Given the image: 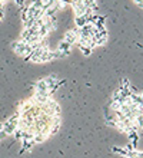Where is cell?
Wrapping results in <instances>:
<instances>
[{"mask_svg": "<svg viewBox=\"0 0 143 158\" xmlns=\"http://www.w3.org/2000/svg\"><path fill=\"white\" fill-rule=\"evenodd\" d=\"M140 9H143V4H142V6H140Z\"/></svg>", "mask_w": 143, "mask_h": 158, "instance_id": "obj_19", "label": "cell"}, {"mask_svg": "<svg viewBox=\"0 0 143 158\" xmlns=\"http://www.w3.org/2000/svg\"><path fill=\"white\" fill-rule=\"evenodd\" d=\"M79 38H80V29H77V27H73V29L67 30L65 33V36H63V40L67 42L69 45H73V43H77Z\"/></svg>", "mask_w": 143, "mask_h": 158, "instance_id": "obj_1", "label": "cell"}, {"mask_svg": "<svg viewBox=\"0 0 143 158\" xmlns=\"http://www.w3.org/2000/svg\"><path fill=\"white\" fill-rule=\"evenodd\" d=\"M60 127H62V115L52 118V124H50V129H49V135H50V137L56 135V134L60 131Z\"/></svg>", "mask_w": 143, "mask_h": 158, "instance_id": "obj_2", "label": "cell"}, {"mask_svg": "<svg viewBox=\"0 0 143 158\" xmlns=\"http://www.w3.org/2000/svg\"><path fill=\"white\" fill-rule=\"evenodd\" d=\"M22 145H23V148H22V152H23V151L32 150L36 144H34V141H33V138H29V139H23V141H22Z\"/></svg>", "mask_w": 143, "mask_h": 158, "instance_id": "obj_10", "label": "cell"}, {"mask_svg": "<svg viewBox=\"0 0 143 158\" xmlns=\"http://www.w3.org/2000/svg\"><path fill=\"white\" fill-rule=\"evenodd\" d=\"M94 26L92 23H86L83 27H80V38H92V33H93Z\"/></svg>", "mask_w": 143, "mask_h": 158, "instance_id": "obj_8", "label": "cell"}, {"mask_svg": "<svg viewBox=\"0 0 143 158\" xmlns=\"http://www.w3.org/2000/svg\"><path fill=\"white\" fill-rule=\"evenodd\" d=\"M43 22H45V25L47 26L49 32H54V30L59 27L56 16H43Z\"/></svg>", "mask_w": 143, "mask_h": 158, "instance_id": "obj_4", "label": "cell"}, {"mask_svg": "<svg viewBox=\"0 0 143 158\" xmlns=\"http://www.w3.org/2000/svg\"><path fill=\"white\" fill-rule=\"evenodd\" d=\"M45 81H46V83H47V88H53L54 85H56V82L59 81V78H57L56 75H50V76H47V78H45Z\"/></svg>", "mask_w": 143, "mask_h": 158, "instance_id": "obj_11", "label": "cell"}, {"mask_svg": "<svg viewBox=\"0 0 143 158\" xmlns=\"http://www.w3.org/2000/svg\"><path fill=\"white\" fill-rule=\"evenodd\" d=\"M90 23L96 27V29H100V27H105L106 26V19L105 16H100V15H93L90 17Z\"/></svg>", "mask_w": 143, "mask_h": 158, "instance_id": "obj_5", "label": "cell"}, {"mask_svg": "<svg viewBox=\"0 0 143 158\" xmlns=\"http://www.w3.org/2000/svg\"><path fill=\"white\" fill-rule=\"evenodd\" d=\"M112 151H113L114 154H119V155H123V157H127V151L125 150V147H123V148H119V147H113V148H112Z\"/></svg>", "mask_w": 143, "mask_h": 158, "instance_id": "obj_13", "label": "cell"}, {"mask_svg": "<svg viewBox=\"0 0 143 158\" xmlns=\"http://www.w3.org/2000/svg\"><path fill=\"white\" fill-rule=\"evenodd\" d=\"M120 106H122V102H116V101H112V104H110V109H112V111L117 112L119 109H120Z\"/></svg>", "mask_w": 143, "mask_h": 158, "instance_id": "obj_14", "label": "cell"}, {"mask_svg": "<svg viewBox=\"0 0 143 158\" xmlns=\"http://www.w3.org/2000/svg\"><path fill=\"white\" fill-rule=\"evenodd\" d=\"M72 9H73L74 17H77V16H85V15H86V10H87V7H86V6L82 3V2H80V3H76V4H72Z\"/></svg>", "mask_w": 143, "mask_h": 158, "instance_id": "obj_7", "label": "cell"}, {"mask_svg": "<svg viewBox=\"0 0 143 158\" xmlns=\"http://www.w3.org/2000/svg\"><path fill=\"white\" fill-rule=\"evenodd\" d=\"M119 86H122V88H129V86H130V83H129V79H127V78L122 79V81H120V85H119Z\"/></svg>", "mask_w": 143, "mask_h": 158, "instance_id": "obj_17", "label": "cell"}, {"mask_svg": "<svg viewBox=\"0 0 143 158\" xmlns=\"http://www.w3.org/2000/svg\"><path fill=\"white\" fill-rule=\"evenodd\" d=\"M79 49H80V52H82L85 56H90L92 55V52H93V49L90 48V46H77Z\"/></svg>", "mask_w": 143, "mask_h": 158, "instance_id": "obj_12", "label": "cell"}, {"mask_svg": "<svg viewBox=\"0 0 143 158\" xmlns=\"http://www.w3.org/2000/svg\"><path fill=\"white\" fill-rule=\"evenodd\" d=\"M140 96H142V98H143V92H140Z\"/></svg>", "mask_w": 143, "mask_h": 158, "instance_id": "obj_18", "label": "cell"}, {"mask_svg": "<svg viewBox=\"0 0 143 158\" xmlns=\"http://www.w3.org/2000/svg\"><path fill=\"white\" fill-rule=\"evenodd\" d=\"M135 124L137 125V128H143V115H137V117L135 118Z\"/></svg>", "mask_w": 143, "mask_h": 158, "instance_id": "obj_15", "label": "cell"}, {"mask_svg": "<svg viewBox=\"0 0 143 158\" xmlns=\"http://www.w3.org/2000/svg\"><path fill=\"white\" fill-rule=\"evenodd\" d=\"M56 3V0H42V4H43V9L50 7L52 4Z\"/></svg>", "mask_w": 143, "mask_h": 158, "instance_id": "obj_16", "label": "cell"}, {"mask_svg": "<svg viewBox=\"0 0 143 158\" xmlns=\"http://www.w3.org/2000/svg\"><path fill=\"white\" fill-rule=\"evenodd\" d=\"M56 50L62 55V58H66V56H69L70 52H72V45H69V43L65 42V40H62L60 43L57 45Z\"/></svg>", "mask_w": 143, "mask_h": 158, "instance_id": "obj_3", "label": "cell"}, {"mask_svg": "<svg viewBox=\"0 0 143 158\" xmlns=\"http://www.w3.org/2000/svg\"><path fill=\"white\" fill-rule=\"evenodd\" d=\"M33 91L37 92V94H45V92H49V88H47V83H46L45 79H39V81L33 85Z\"/></svg>", "mask_w": 143, "mask_h": 158, "instance_id": "obj_6", "label": "cell"}, {"mask_svg": "<svg viewBox=\"0 0 143 158\" xmlns=\"http://www.w3.org/2000/svg\"><path fill=\"white\" fill-rule=\"evenodd\" d=\"M127 139H129V144L132 147H137V142H139V132H135V131H130V132H127Z\"/></svg>", "mask_w": 143, "mask_h": 158, "instance_id": "obj_9", "label": "cell"}]
</instances>
